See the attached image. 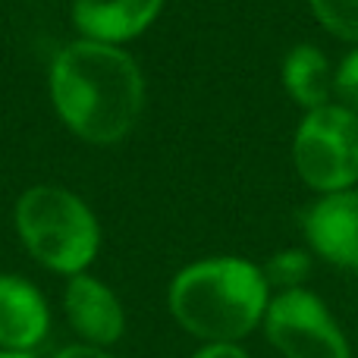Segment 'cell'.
Instances as JSON below:
<instances>
[{
	"label": "cell",
	"instance_id": "6da1fadb",
	"mask_svg": "<svg viewBox=\"0 0 358 358\" xmlns=\"http://www.w3.org/2000/svg\"><path fill=\"white\" fill-rule=\"evenodd\" d=\"M50 107L85 145H120L145 110V76L120 44L76 38L54 54L48 69Z\"/></svg>",
	"mask_w": 358,
	"mask_h": 358
},
{
	"label": "cell",
	"instance_id": "7a4b0ae2",
	"mask_svg": "<svg viewBox=\"0 0 358 358\" xmlns=\"http://www.w3.org/2000/svg\"><path fill=\"white\" fill-rule=\"evenodd\" d=\"M271 286L261 264L239 255H217L185 264L170 280V315L201 343H242L264 321Z\"/></svg>",
	"mask_w": 358,
	"mask_h": 358
},
{
	"label": "cell",
	"instance_id": "3957f363",
	"mask_svg": "<svg viewBox=\"0 0 358 358\" xmlns=\"http://www.w3.org/2000/svg\"><path fill=\"white\" fill-rule=\"evenodd\" d=\"M13 223L22 248L63 277L85 273L101 252V223L85 198L63 185H31L16 198Z\"/></svg>",
	"mask_w": 358,
	"mask_h": 358
},
{
	"label": "cell",
	"instance_id": "277c9868",
	"mask_svg": "<svg viewBox=\"0 0 358 358\" xmlns=\"http://www.w3.org/2000/svg\"><path fill=\"white\" fill-rule=\"evenodd\" d=\"M296 173L317 195L358 185V113L330 101L305 110L292 132Z\"/></svg>",
	"mask_w": 358,
	"mask_h": 358
},
{
	"label": "cell",
	"instance_id": "5b68a950",
	"mask_svg": "<svg viewBox=\"0 0 358 358\" xmlns=\"http://www.w3.org/2000/svg\"><path fill=\"white\" fill-rule=\"evenodd\" d=\"M267 343L283 358H352L349 340L311 289H280L261 321Z\"/></svg>",
	"mask_w": 358,
	"mask_h": 358
},
{
	"label": "cell",
	"instance_id": "8992f818",
	"mask_svg": "<svg viewBox=\"0 0 358 358\" xmlns=\"http://www.w3.org/2000/svg\"><path fill=\"white\" fill-rule=\"evenodd\" d=\"M302 233L317 258L358 271V189L317 195L302 214Z\"/></svg>",
	"mask_w": 358,
	"mask_h": 358
},
{
	"label": "cell",
	"instance_id": "52a82bcc",
	"mask_svg": "<svg viewBox=\"0 0 358 358\" xmlns=\"http://www.w3.org/2000/svg\"><path fill=\"white\" fill-rule=\"evenodd\" d=\"M63 311H66L69 327L88 346L110 349L113 343H120V336L126 330V311H123L120 296L104 280L92 277L88 271L66 277Z\"/></svg>",
	"mask_w": 358,
	"mask_h": 358
},
{
	"label": "cell",
	"instance_id": "ba28073f",
	"mask_svg": "<svg viewBox=\"0 0 358 358\" xmlns=\"http://www.w3.org/2000/svg\"><path fill=\"white\" fill-rule=\"evenodd\" d=\"M167 0H73V19L79 38L104 44H129L161 19Z\"/></svg>",
	"mask_w": 358,
	"mask_h": 358
},
{
	"label": "cell",
	"instance_id": "9c48e42d",
	"mask_svg": "<svg viewBox=\"0 0 358 358\" xmlns=\"http://www.w3.org/2000/svg\"><path fill=\"white\" fill-rule=\"evenodd\" d=\"M50 330V308L31 280L0 273V349L31 352Z\"/></svg>",
	"mask_w": 358,
	"mask_h": 358
},
{
	"label": "cell",
	"instance_id": "30bf717a",
	"mask_svg": "<svg viewBox=\"0 0 358 358\" xmlns=\"http://www.w3.org/2000/svg\"><path fill=\"white\" fill-rule=\"evenodd\" d=\"M334 63L317 44H292L280 63V79L292 101L305 110H315L334 101Z\"/></svg>",
	"mask_w": 358,
	"mask_h": 358
},
{
	"label": "cell",
	"instance_id": "8fae6325",
	"mask_svg": "<svg viewBox=\"0 0 358 358\" xmlns=\"http://www.w3.org/2000/svg\"><path fill=\"white\" fill-rule=\"evenodd\" d=\"M308 3L327 35L358 44V0H308Z\"/></svg>",
	"mask_w": 358,
	"mask_h": 358
},
{
	"label": "cell",
	"instance_id": "7c38bea8",
	"mask_svg": "<svg viewBox=\"0 0 358 358\" xmlns=\"http://www.w3.org/2000/svg\"><path fill=\"white\" fill-rule=\"evenodd\" d=\"M261 271H264V280L271 289L273 286L277 289H299V286H305V280L311 273V255L305 248H283Z\"/></svg>",
	"mask_w": 358,
	"mask_h": 358
},
{
	"label": "cell",
	"instance_id": "4fadbf2b",
	"mask_svg": "<svg viewBox=\"0 0 358 358\" xmlns=\"http://www.w3.org/2000/svg\"><path fill=\"white\" fill-rule=\"evenodd\" d=\"M334 101L358 113V44H352V50L334 69Z\"/></svg>",
	"mask_w": 358,
	"mask_h": 358
},
{
	"label": "cell",
	"instance_id": "5bb4252c",
	"mask_svg": "<svg viewBox=\"0 0 358 358\" xmlns=\"http://www.w3.org/2000/svg\"><path fill=\"white\" fill-rule=\"evenodd\" d=\"M192 358H248L239 343H204Z\"/></svg>",
	"mask_w": 358,
	"mask_h": 358
},
{
	"label": "cell",
	"instance_id": "9a60e30c",
	"mask_svg": "<svg viewBox=\"0 0 358 358\" xmlns=\"http://www.w3.org/2000/svg\"><path fill=\"white\" fill-rule=\"evenodd\" d=\"M54 358H113L107 349H101V346H88V343H76V346H66V349H60Z\"/></svg>",
	"mask_w": 358,
	"mask_h": 358
},
{
	"label": "cell",
	"instance_id": "2e32d148",
	"mask_svg": "<svg viewBox=\"0 0 358 358\" xmlns=\"http://www.w3.org/2000/svg\"><path fill=\"white\" fill-rule=\"evenodd\" d=\"M0 358H35L31 352H6V349H0Z\"/></svg>",
	"mask_w": 358,
	"mask_h": 358
}]
</instances>
